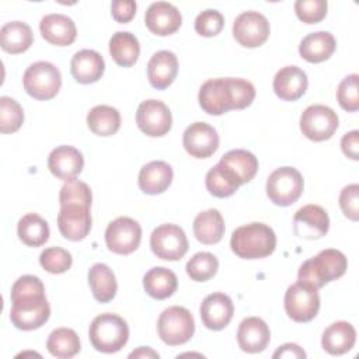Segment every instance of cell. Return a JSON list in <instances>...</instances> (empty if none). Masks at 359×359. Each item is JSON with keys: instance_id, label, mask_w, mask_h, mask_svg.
I'll return each instance as SVG.
<instances>
[{"instance_id": "4dcf8cb0", "label": "cell", "mask_w": 359, "mask_h": 359, "mask_svg": "<svg viewBox=\"0 0 359 359\" xmlns=\"http://www.w3.org/2000/svg\"><path fill=\"white\" fill-rule=\"evenodd\" d=\"M34 41L32 29L28 24L21 21H11L0 29L1 49L11 55H18L29 49Z\"/></svg>"}, {"instance_id": "4fadbf2b", "label": "cell", "mask_w": 359, "mask_h": 359, "mask_svg": "<svg viewBox=\"0 0 359 359\" xmlns=\"http://www.w3.org/2000/svg\"><path fill=\"white\" fill-rule=\"evenodd\" d=\"M271 32L266 17L258 11H244L233 22V36L244 48H257L266 42Z\"/></svg>"}, {"instance_id": "83f0119b", "label": "cell", "mask_w": 359, "mask_h": 359, "mask_svg": "<svg viewBox=\"0 0 359 359\" xmlns=\"http://www.w3.org/2000/svg\"><path fill=\"white\" fill-rule=\"evenodd\" d=\"M335 46L337 42L331 32L318 31L311 32L302 39L299 45V53L304 60L310 63H320L330 59L335 50Z\"/></svg>"}, {"instance_id": "bcb514c9", "label": "cell", "mask_w": 359, "mask_h": 359, "mask_svg": "<svg viewBox=\"0 0 359 359\" xmlns=\"http://www.w3.org/2000/svg\"><path fill=\"white\" fill-rule=\"evenodd\" d=\"M327 8L325 0H297L294 3L297 18L306 24L320 22L327 15Z\"/></svg>"}, {"instance_id": "60d3db41", "label": "cell", "mask_w": 359, "mask_h": 359, "mask_svg": "<svg viewBox=\"0 0 359 359\" xmlns=\"http://www.w3.org/2000/svg\"><path fill=\"white\" fill-rule=\"evenodd\" d=\"M93 195L90 187L80 181V180H70L63 184L59 192V203L60 206L66 205H81V206H91Z\"/></svg>"}, {"instance_id": "d4e9b609", "label": "cell", "mask_w": 359, "mask_h": 359, "mask_svg": "<svg viewBox=\"0 0 359 359\" xmlns=\"http://www.w3.org/2000/svg\"><path fill=\"white\" fill-rule=\"evenodd\" d=\"M178 73V59L171 50L156 52L147 63V77L157 90H164L172 84Z\"/></svg>"}, {"instance_id": "277c9868", "label": "cell", "mask_w": 359, "mask_h": 359, "mask_svg": "<svg viewBox=\"0 0 359 359\" xmlns=\"http://www.w3.org/2000/svg\"><path fill=\"white\" fill-rule=\"evenodd\" d=\"M88 338L95 351L114 353L126 345L129 339V327L118 314L104 313L91 321Z\"/></svg>"}, {"instance_id": "5bb4252c", "label": "cell", "mask_w": 359, "mask_h": 359, "mask_svg": "<svg viewBox=\"0 0 359 359\" xmlns=\"http://www.w3.org/2000/svg\"><path fill=\"white\" fill-rule=\"evenodd\" d=\"M182 144L189 156L195 158H208L219 149V135L209 123L194 122L185 129Z\"/></svg>"}, {"instance_id": "836d02e7", "label": "cell", "mask_w": 359, "mask_h": 359, "mask_svg": "<svg viewBox=\"0 0 359 359\" xmlns=\"http://www.w3.org/2000/svg\"><path fill=\"white\" fill-rule=\"evenodd\" d=\"M109 53L116 65L130 67L139 59V41L128 31H118L109 39Z\"/></svg>"}, {"instance_id": "9a60e30c", "label": "cell", "mask_w": 359, "mask_h": 359, "mask_svg": "<svg viewBox=\"0 0 359 359\" xmlns=\"http://www.w3.org/2000/svg\"><path fill=\"white\" fill-rule=\"evenodd\" d=\"M330 217L320 205H306L293 216V231L304 240H316L328 233Z\"/></svg>"}, {"instance_id": "8fae6325", "label": "cell", "mask_w": 359, "mask_h": 359, "mask_svg": "<svg viewBox=\"0 0 359 359\" xmlns=\"http://www.w3.org/2000/svg\"><path fill=\"white\" fill-rule=\"evenodd\" d=\"M142 240L140 224L126 216H119L112 220L105 230V244L109 251L128 255L137 250Z\"/></svg>"}, {"instance_id": "f546056e", "label": "cell", "mask_w": 359, "mask_h": 359, "mask_svg": "<svg viewBox=\"0 0 359 359\" xmlns=\"http://www.w3.org/2000/svg\"><path fill=\"white\" fill-rule=\"evenodd\" d=\"M192 229L199 243L216 244L224 234V219L217 209H208L195 217Z\"/></svg>"}, {"instance_id": "ee69618b", "label": "cell", "mask_w": 359, "mask_h": 359, "mask_svg": "<svg viewBox=\"0 0 359 359\" xmlns=\"http://www.w3.org/2000/svg\"><path fill=\"white\" fill-rule=\"evenodd\" d=\"M358 79L356 73L346 76L337 88V100L348 112H355L359 109V94H358Z\"/></svg>"}, {"instance_id": "e575fe53", "label": "cell", "mask_w": 359, "mask_h": 359, "mask_svg": "<svg viewBox=\"0 0 359 359\" xmlns=\"http://www.w3.org/2000/svg\"><path fill=\"white\" fill-rule=\"evenodd\" d=\"M87 125L94 135L111 136L121 128V114L109 105H95L87 114Z\"/></svg>"}, {"instance_id": "44dd1931", "label": "cell", "mask_w": 359, "mask_h": 359, "mask_svg": "<svg viewBox=\"0 0 359 359\" xmlns=\"http://www.w3.org/2000/svg\"><path fill=\"white\" fill-rule=\"evenodd\" d=\"M271 341V331L259 317L244 318L237 330V342L241 351L248 353L262 352Z\"/></svg>"}, {"instance_id": "ffe728a7", "label": "cell", "mask_w": 359, "mask_h": 359, "mask_svg": "<svg viewBox=\"0 0 359 359\" xmlns=\"http://www.w3.org/2000/svg\"><path fill=\"white\" fill-rule=\"evenodd\" d=\"M84 165L83 154L73 146H57L48 157L49 171L59 180L70 181L76 178Z\"/></svg>"}, {"instance_id": "816d5d0a", "label": "cell", "mask_w": 359, "mask_h": 359, "mask_svg": "<svg viewBox=\"0 0 359 359\" xmlns=\"http://www.w3.org/2000/svg\"><path fill=\"white\" fill-rule=\"evenodd\" d=\"M129 358H158V353L149 346H139L136 351L129 353Z\"/></svg>"}, {"instance_id": "ab89813d", "label": "cell", "mask_w": 359, "mask_h": 359, "mask_svg": "<svg viewBox=\"0 0 359 359\" xmlns=\"http://www.w3.org/2000/svg\"><path fill=\"white\" fill-rule=\"evenodd\" d=\"M45 296V286L38 276L34 275H22L20 276L13 287H11V303L28 302V300H39Z\"/></svg>"}, {"instance_id": "f1b7e54d", "label": "cell", "mask_w": 359, "mask_h": 359, "mask_svg": "<svg viewBox=\"0 0 359 359\" xmlns=\"http://www.w3.org/2000/svg\"><path fill=\"white\" fill-rule=\"evenodd\" d=\"M144 292L157 300H164L174 294L178 287L177 275L164 266H154L143 276Z\"/></svg>"}, {"instance_id": "c3c4849f", "label": "cell", "mask_w": 359, "mask_h": 359, "mask_svg": "<svg viewBox=\"0 0 359 359\" xmlns=\"http://www.w3.org/2000/svg\"><path fill=\"white\" fill-rule=\"evenodd\" d=\"M111 13L118 22H129L136 14V3L133 0H115L111 4Z\"/></svg>"}, {"instance_id": "7c38bea8", "label": "cell", "mask_w": 359, "mask_h": 359, "mask_svg": "<svg viewBox=\"0 0 359 359\" xmlns=\"http://www.w3.org/2000/svg\"><path fill=\"white\" fill-rule=\"evenodd\" d=\"M137 128L150 137H160L170 132L172 116L168 107L160 100H146L136 111Z\"/></svg>"}, {"instance_id": "484cf974", "label": "cell", "mask_w": 359, "mask_h": 359, "mask_svg": "<svg viewBox=\"0 0 359 359\" xmlns=\"http://www.w3.org/2000/svg\"><path fill=\"white\" fill-rule=\"evenodd\" d=\"M172 168L163 160H156L144 164L139 171V188L147 195L163 194L172 182Z\"/></svg>"}, {"instance_id": "e0dca14e", "label": "cell", "mask_w": 359, "mask_h": 359, "mask_svg": "<svg viewBox=\"0 0 359 359\" xmlns=\"http://www.w3.org/2000/svg\"><path fill=\"white\" fill-rule=\"evenodd\" d=\"M50 316V306L46 297L14 303L10 310L13 325L22 331H31L42 327Z\"/></svg>"}, {"instance_id": "5b68a950", "label": "cell", "mask_w": 359, "mask_h": 359, "mask_svg": "<svg viewBox=\"0 0 359 359\" xmlns=\"http://www.w3.org/2000/svg\"><path fill=\"white\" fill-rule=\"evenodd\" d=\"M22 84L28 95L39 101H46L59 93L62 74L53 63L39 60L27 67L22 76Z\"/></svg>"}, {"instance_id": "7a4b0ae2", "label": "cell", "mask_w": 359, "mask_h": 359, "mask_svg": "<svg viewBox=\"0 0 359 359\" xmlns=\"http://www.w3.org/2000/svg\"><path fill=\"white\" fill-rule=\"evenodd\" d=\"M230 247L237 257L244 259L265 258L275 251L276 236L268 224L254 222L233 231Z\"/></svg>"}, {"instance_id": "d6986e66", "label": "cell", "mask_w": 359, "mask_h": 359, "mask_svg": "<svg viewBox=\"0 0 359 359\" xmlns=\"http://www.w3.org/2000/svg\"><path fill=\"white\" fill-rule=\"evenodd\" d=\"M144 24L150 32L165 36L174 34L182 24L180 10L167 1H156L149 6L144 14Z\"/></svg>"}, {"instance_id": "d6a6232c", "label": "cell", "mask_w": 359, "mask_h": 359, "mask_svg": "<svg viewBox=\"0 0 359 359\" xmlns=\"http://www.w3.org/2000/svg\"><path fill=\"white\" fill-rule=\"evenodd\" d=\"M219 163L226 168H229L236 175V178L241 185L250 182L258 171L257 157L251 151L243 150V149L227 151L220 158Z\"/></svg>"}, {"instance_id": "9c48e42d", "label": "cell", "mask_w": 359, "mask_h": 359, "mask_svg": "<svg viewBox=\"0 0 359 359\" xmlns=\"http://www.w3.org/2000/svg\"><path fill=\"white\" fill-rule=\"evenodd\" d=\"M150 248L160 259L178 261L188 251V238L180 226L172 223L160 224L150 236Z\"/></svg>"}, {"instance_id": "603a6c76", "label": "cell", "mask_w": 359, "mask_h": 359, "mask_svg": "<svg viewBox=\"0 0 359 359\" xmlns=\"http://www.w3.org/2000/svg\"><path fill=\"white\" fill-rule=\"evenodd\" d=\"M42 38L57 46L72 45L76 39L77 31L74 21L65 14H48L39 22Z\"/></svg>"}, {"instance_id": "ba28073f", "label": "cell", "mask_w": 359, "mask_h": 359, "mask_svg": "<svg viewBox=\"0 0 359 359\" xmlns=\"http://www.w3.org/2000/svg\"><path fill=\"white\" fill-rule=\"evenodd\" d=\"M286 314L296 323L311 321L320 310V296L313 286L296 282L285 293Z\"/></svg>"}, {"instance_id": "3957f363", "label": "cell", "mask_w": 359, "mask_h": 359, "mask_svg": "<svg viewBox=\"0 0 359 359\" xmlns=\"http://www.w3.org/2000/svg\"><path fill=\"white\" fill-rule=\"evenodd\" d=\"M348 268L346 257L334 248L320 251L316 257L304 261L299 268V282L314 289H321L325 283L341 278Z\"/></svg>"}, {"instance_id": "8d00e7d4", "label": "cell", "mask_w": 359, "mask_h": 359, "mask_svg": "<svg viewBox=\"0 0 359 359\" xmlns=\"http://www.w3.org/2000/svg\"><path fill=\"white\" fill-rule=\"evenodd\" d=\"M46 348L52 356L59 359H69L80 352V339L74 330L62 327L53 330L49 334Z\"/></svg>"}, {"instance_id": "681fc988", "label": "cell", "mask_w": 359, "mask_h": 359, "mask_svg": "<svg viewBox=\"0 0 359 359\" xmlns=\"http://www.w3.org/2000/svg\"><path fill=\"white\" fill-rule=\"evenodd\" d=\"M341 149L344 154L351 160H359V132L351 130L341 139Z\"/></svg>"}, {"instance_id": "cb8c5ba5", "label": "cell", "mask_w": 359, "mask_h": 359, "mask_svg": "<svg viewBox=\"0 0 359 359\" xmlns=\"http://www.w3.org/2000/svg\"><path fill=\"white\" fill-rule=\"evenodd\" d=\"M70 70L77 83L90 84L98 81L102 77L105 62L97 50L81 49L72 57Z\"/></svg>"}, {"instance_id": "7bdbcfd3", "label": "cell", "mask_w": 359, "mask_h": 359, "mask_svg": "<svg viewBox=\"0 0 359 359\" xmlns=\"http://www.w3.org/2000/svg\"><path fill=\"white\" fill-rule=\"evenodd\" d=\"M72 254L62 247H48L39 255L41 266L49 273H63L72 266Z\"/></svg>"}, {"instance_id": "4316f807", "label": "cell", "mask_w": 359, "mask_h": 359, "mask_svg": "<svg viewBox=\"0 0 359 359\" xmlns=\"http://www.w3.org/2000/svg\"><path fill=\"white\" fill-rule=\"evenodd\" d=\"M356 341V331L348 321H337L328 325L321 337V345L330 355H342L351 351Z\"/></svg>"}, {"instance_id": "74e56055", "label": "cell", "mask_w": 359, "mask_h": 359, "mask_svg": "<svg viewBox=\"0 0 359 359\" xmlns=\"http://www.w3.org/2000/svg\"><path fill=\"white\" fill-rule=\"evenodd\" d=\"M205 184L208 191L216 198L231 196L241 185L236 175L220 163H217L208 171Z\"/></svg>"}, {"instance_id": "1f68e13d", "label": "cell", "mask_w": 359, "mask_h": 359, "mask_svg": "<svg viewBox=\"0 0 359 359\" xmlns=\"http://www.w3.org/2000/svg\"><path fill=\"white\" fill-rule=\"evenodd\" d=\"M88 285L93 296L100 303L111 302L116 294V279L112 269L105 264H94L88 269Z\"/></svg>"}, {"instance_id": "7dc6e473", "label": "cell", "mask_w": 359, "mask_h": 359, "mask_svg": "<svg viewBox=\"0 0 359 359\" xmlns=\"http://www.w3.org/2000/svg\"><path fill=\"white\" fill-rule=\"evenodd\" d=\"M358 194H359V185L358 184H351L342 188L339 194V206L342 213L356 222L359 219V201H358Z\"/></svg>"}, {"instance_id": "8992f818", "label": "cell", "mask_w": 359, "mask_h": 359, "mask_svg": "<svg viewBox=\"0 0 359 359\" xmlns=\"http://www.w3.org/2000/svg\"><path fill=\"white\" fill-rule=\"evenodd\" d=\"M157 332L160 339L170 346L188 342L195 332V321L191 311L182 306L165 309L157 320Z\"/></svg>"}, {"instance_id": "52a82bcc", "label": "cell", "mask_w": 359, "mask_h": 359, "mask_svg": "<svg viewBox=\"0 0 359 359\" xmlns=\"http://www.w3.org/2000/svg\"><path fill=\"white\" fill-rule=\"evenodd\" d=\"M303 177L294 167L276 168L266 180V195L278 206L294 203L303 192Z\"/></svg>"}, {"instance_id": "f907efd6", "label": "cell", "mask_w": 359, "mask_h": 359, "mask_svg": "<svg viewBox=\"0 0 359 359\" xmlns=\"http://www.w3.org/2000/svg\"><path fill=\"white\" fill-rule=\"evenodd\" d=\"M272 356L273 358H306V352L297 344L289 342V344L280 345Z\"/></svg>"}, {"instance_id": "ac0fdd59", "label": "cell", "mask_w": 359, "mask_h": 359, "mask_svg": "<svg viewBox=\"0 0 359 359\" xmlns=\"http://www.w3.org/2000/svg\"><path fill=\"white\" fill-rule=\"evenodd\" d=\"M201 318L206 328L220 331L229 325L233 318L234 306L231 299L224 293H210L201 303Z\"/></svg>"}, {"instance_id": "6da1fadb", "label": "cell", "mask_w": 359, "mask_h": 359, "mask_svg": "<svg viewBox=\"0 0 359 359\" xmlns=\"http://www.w3.org/2000/svg\"><path fill=\"white\" fill-rule=\"evenodd\" d=\"M255 87L251 81L236 77L210 79L198 94L201 108L209 115H222L231 109H244L252 104Z\"/></svg>"}, {"instance_id": "f6af8a7d", "label": "cell", "mask_w": 359, "mask_h": 359, "mask_svg": "<svg viewBox=\"0 0 359 359\" xmlns=\"http://www.w3.org/2000/svg\"><path fill=\"white\" fill-rule=\"evenodd\" d=\"M224 27V17L222 15L220 11L208 8L202 13H199L195 18V31L201 36H216L220 34V31Z\"/></svg>"}, {"instance_id": "30bf717a", "label": "cell", "mask_w": 359, "mask_h": 359, "mask_svg": "<svg viewBox=\"0 0 359 359\" xmlns=\"http://www.w3.org/2000/svg\"><path fill=\"white\" fill-rule=\"evenodd\" d=\"M338 129L337 112L323 104H314L307 107L300 116L302 133L313 140L323 142L330 139Z\"/></svg>"}, {"instance_id": "2e32d148", "label": "cell", "mask_w": 359, "mask_h": 359, "mask_svg": "<svg viewBox=\"0 0 359 359\" xmlns=\"http://www.w3.org/2000/svg\"><path fill=\"white\" fill-rule=\"evenodd\" d=\"M57 229L70 241L86 238L91 230L90 208L81 205L60 206L57 213Z\"/></svg>"}, {"instance_id": "d590c367", "label": "cell", "mask_w": 359, "mask_h": 359, "mask_svg": "<svg viewBox=\"0 0 359 359\" xmlns=\"http://www.w3.org/2000/svg\"><path fill=\"white\" fill-rule=\"evenodd\" d=\"M18 238L28 247H41L49 238V226L36 213L24 215L17 224Z\"/></svg>"}, {"instance_id": "b9f144b4", "label": "cell", "mask_w": 359, "mask_h": 359, "mask_svg": "<svg viewBox=\"0 0 359 359\" xmlns=\"http://www.w3.org/2000/svg\"><path fill=\"white\" fill-rule=\"evenodd\" d=\"M24 122V111L21 105L11 97H0V132L14 133Z\"/></svg>"}, {"instance_id": "7402d4cb", "label": "cell", "mask_w": 359, "mask_h": 359, "mask_svg": "<svg viewBox=\"0 0 359 359\" xmlns=\"http://www.w3.org/2000/svg\"><path fill=\"white\" fill-rule=\"evenodd\" d=\"M273 91L283 101H296L307 90V74L297 66H285L273 77Z\"/></svg>"}, {"instance_id": "f35d334b", "label": "cell", "mask_w": 359, "mask_h": 359, "mask_svg": "<svg viewBox=\"0 0 359 359\" xmlns=\"http://www.w3.org/2000/svg\"><path fill=\"white\" fill-rule=\"evenodd\" d=\"M187 273L195 282H206L212 279L217 269L219 261L212 252H196L188 262H187Z\"/></svg>"}]
</instances>
